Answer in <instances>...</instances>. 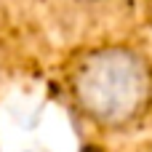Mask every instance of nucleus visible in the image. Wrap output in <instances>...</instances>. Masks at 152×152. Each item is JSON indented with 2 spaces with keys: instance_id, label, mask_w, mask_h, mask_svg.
I'll use <instances>...</instances> for the list:
<instances>
[{
  "instance_id": "nucleus-1",
  "label": "nucleus",
  "mask_w": 152,
  "mask_h": 152,
  "mask_svg": "<svg viewBox=\"0 0 152 152\" xmlns=\"http://www.w3.org/2000/svg\"><path fill=\"white\" fill-rule=\"evenodd\" d=\"M69 99L91 126L123 131L147 112L152 102L150 59L123 43L91 48L72 64Z\"/></svg>"
},
{
  "instance_id": "nucleus-2",
  "label": "nucleus",
  "mask_w": 152,
  "mask_h": 152,
  "mask_svg": "<svg viewBox=\"0 0 152 152\" xmlns=\"http://www.w3.org/2000/svg\"><path fill=\"white\" fill-rule=\"evenodd\" d=\"M69 3L80 5V8H96V5H102V3H107V0H69Z\"/></svg>"
}]
</instances>
